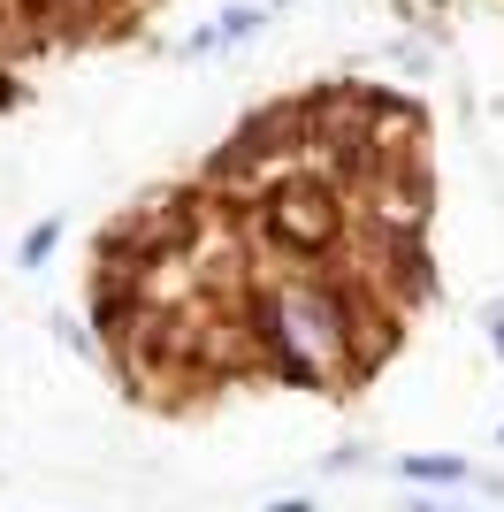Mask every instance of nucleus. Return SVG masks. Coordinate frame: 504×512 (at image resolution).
<instances>
[{"instance_id":"f03ea898","label":"nucleus","mask_w":504,"mask_h":512,"mask_svg":"<svg viewBox=\"0 0 504 512\" xmlns=\"http://www.w3.org/2000/svg\"><path fill=\"white\" fill-rule=\"evenodd\" d=\"M405 474H413V482H466V467H459V459H413Z\"/></svg>"},{"instance_id":"20e7f679","label":"nucleus","mask_w":504,"mask_h":512,"mask_svg":"<svg viewBox=\"0 0 504 512\" xmlns=\"http://www.w3.org/2000/svg\"><path fill=\"white\" fill-rule=\"evenodd\" d=\"M420 512H443V505H420Z\"/></svg>"},{"instance_id":"7ed1b4c3","label":"nucleus","mask_w":504,"mask_h":512,"mask_svg":"<svg viewBox=\"0 0 504 512\" xmlns=\"http://www.w3.org/2000/svg\"><path fill=\"white\" fill-rule=\"evenodd\" d=\"M497 352H504V314H497Z\"/></svg>"},{"instance_id":"f257e3e1","label":"nucleus","mask_w":504,"mask_h":512,"mask_svg":"<svg viewBox=\"0 0 504 512\" xmlns=\"http://www.w3.org/2000/svg\"><path fill=\"white\" fill-rule=\"evenodd\" d=\"M329 192H321V184H283V192H275V207H268V230L283 237V245H321V237H329Z\"/></svg>"}]
</instances>
